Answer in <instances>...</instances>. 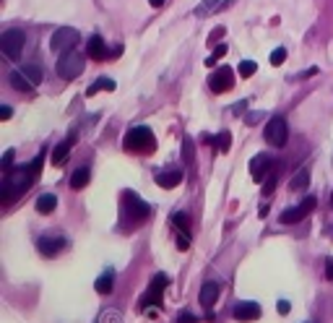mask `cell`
Returning <instances> with one entry per match:
<instances>
[{
  "mask_svg": "<svg viewBox=\"0 0 333 323\" xmlns=\"http://www.w3.org/2000/svg\"><path fill=\"white\" fill-rule=\"evenodd\" d=\"M123 144H125L128 152H133V154H154L156 152V138H154V133H151V128H146V125L130 128Z\"/></svg>",
  "mask_w": 333,
  "mask_h": 323,
  "instance_id": "1",
  "label": "cell"
},
{
  "mask_svg": "<svg viewBox=\"0 0 333 323\" xmlns=\"http://www.w3.org/2000/svg\"><path fill=\"white\" fill-rule=\"evenodd\" d=\"M148 204L146 201H141L138 196H135L133 190H125V196H123V219L125 222H133V224H141L143 219L148 216Z\"/></svg>",
  "mask_w": 333,
  "mask_h": 323,
  "instance_id": "2",
  "label": "cell"
},
{
  "mask_svg": "<svg viewBox=\"0 0 333 323\" xmlns=\"http://www.w3.org/2000/svg\"><path fill=\"white\" fill-rule=\"evenodd\" d=\"M24 44H26V34L21 32V29H5V32L0 34V50H3V55L8 60L21 57Z\"/></svg>",
  "mask_w": 333,
  "mask_h": 323,
  "instance_id": "3",
  "label": "cell"
},
{
  "mask_svg": "<svg viewBox=\"0 0 333 323\" xmlns=\"http://www.w3.org/2000/svg\"><path fill=\"white\" fill-rule=\"evenodd\" d=\"M81 73H83V55L81 52H75V50L63 52L57 60V76L71 81V78H78Z\"/></svg>",
  "mask_w": 333,
  "mask_h": 323,
  "instance_id": "4",
  "label": "cell"
},
{
  "mask_svg": "<svg viewBox=\"0 0 333 323\" xmlns=\"http://www.w3.org/2000/svg\"><path fill=\"white\" fill-rule=\"evenodd\" d=\"M286 138H289V125H286L284 117H271L266 125V141L271 146L281 149L286 146Z\"/></svg>",
  "mask_w": 333,
  "mask_h": 323,
  "instance_id": "5",
  "label": "cell"
},
{
  "mask_svg": "<svg viewBox=\"0 0 333 323\" xmlns=\"http://www.w3.org/2000/svg\"><path fill=\"white\" fill-rule=\"evenodd\" d=\"M78 39H81V34L75 32L73 26H63L50 37V47L57 50V52H68V50H73L75 44H78Z\"/></svg>",
  "mask_w": 333,
  "mask_h": 323,
  "instance_id": "6",
  "label": "cell"
},
{
  "mask_svg": "<svg viewBox=\"0 0 333 323\" xmlns=\"http://www.w3.org/2000/svg\"><path fill=\"white\" fill-rule=\"evenodd\" d=\"M317 206V198L315 196H307L302 204H297V206H292V209H286V211L278 216L281 219V224H294V222H302L307 214H313V209Z\"/></svg>",
  "mask_w": 333,
  "mask_h": 323,
  "instance_id": "7",
  "label": "cell"
},
{
  "mask_svg": "<svg viewBox=\"0 0 333 323\" xmlns=\"http://www.w3.org/2000/svg\"><path fill=\"white\" fill-rule=\"evenodd\" d=\"M166 284H169V276H166V274H156L154 279H151V289H148V295H143V297H141V307H143V310H146L148 305L162 307V292H164Z\"/></svg>",
  "mask_w": 333,
  "mask_h": 323,
  "instance_id": "8",
  "label": "cell"
},
{
  "mask_svg": "<svg viewBox=\"0 0 333 323\" xmlns=\"http://www.w3.org/2000/svg\"><path fill=\"white\" fill-rule=\"evenodd\" d=\"M208 86H211V92H216V94L229 92V89L234 86V73H232L229 68H219V71H214V76L208 78Z\"/></svg>",
  "mask_w": 333,
  "mask_h": 323,
  "instance_id": "9",
  "label": "cell"
},
{
  "mask_svg": "<svg viewBox=\"0 0 333 323\" xmlns=\"http://www.w3.org/2000/svg\"><path fill=\"white\" fill-rule=\"evenodd\" d=\"M268 172H271V156L268 154H255L253 159H250V177H253L255 183H263Z\"/></svg>",
  "mask_w": 333,
  "mask_h": 323,
  "instance_id": "10",
  "label": "cell"
},
{
  "mask_svg": "<svg viewBox=\"0 0 333 323\" xmlns=\"http://www.w3.org/2000/svg\"><path fill=\"white\" fill-rule=\"evenodd\" d=\"M234 0H201V5L195 8L193 13L198 19H206V16H211V13H219V11H224L226 5H232Z\"/></svg>",
  "mask_w": 333,
  "mask_h": 323,
  "instance_id": "11",
  "label": "cell"
},
{
  "mask_svg": "<svg viewBox=\"0 0 333 323\" xmlns=\"http://www.w3.org/2000/svg\"><path fill=\"white\" fill-rule=\"evenodd\" d=\"M65 240L63 237H39V243H37V247H39V253L42 255H57L60 250H65Z\"/></svg>",
  "mask_w": 333,
  "mask_h": 323,
  "instance_id": "12",
  "label": "cell"
},
{
  "mask_svg": "<svg viewBox=\"0 0 333 323\" xmlns=\"http://www.w3.org/2000/svg\"><path fill=\"white\" fill-rule=\"evenodd\" d=\"M234 318L247 323V321H258L260 318V305L258 303H240L234 307Z\"/></svg>",
  "mask_w": 333,
  "mask_h": 323,
  "instance_id": "13",
  "label": "cell"
},
{
  "mask_svg": "<svg viewBox=\"0 0 333 323\" xmlns=\"http://www.w3.org/2000/svg\"><path fill=\"white\" fill-rule=\"evenodd\" d=\"M73 144H75V138L71 136V138H65L63 144L55 146V152H52V164H55V167H63V164L68 162V154H71V146Z\"/></svg>",
  "mask_w": 333,
  "mask_h": 323,
  "instance_id": "14",
  "label": "cell"
},
{
  "mask_svg": "<svg viewBox=\"0 0 333 323\" xmlns=\"http://www.w3.org/2000/svg\"><path fill=\"white\" fill-rule=\"evenodd\" d=\"M180 183H183V172H180V170L159 172V175H156V185L159 188H166V190H169V188H177Z\"/></svg>",
  "mask_w": 333,
  "mask_h": 323,
  "instance_id": "15",
  "label": "cell"
},
{
  "mask_svg": "<svg viewBox=\"0 0 333 323\" xmlns=\"http://www.w3.org/2000/svg\"><path fill=\"white\" fill-rule=\"evenodd\" d=\"M219 300V284L216 282H206L201 287V295H198V303L203 305V307H208V305H214Z\"/></svg>",
  "mask_w": 333,
  "mask_h": 323,
  "instance_id": "16",
  "label": "cell"
},
{
  "mask_svg": "<svg viewBox=\"0 0 333 323\" xmlns=\"http://www.w3.org/2000/svg\"><path fill=\"white\" fill-rule=\"evenodd\" d=\"M86 55L92 57V60H104V57H107V47H104V39H102V37H92V39H89Z\"/></svg>",
  "mask_w": 333,
  "mask_h": 323,
  "instance_id": "17",
  "label": "cell"
},
{
  "mask_svg": "<svg viewBox=\"0 0 333 323\" xmlns=\"http://www.w3.org/2000/svg\"><path fill=\"white\" fill-rule=\"evenodd\" d=\"M8 81H11V86L16 89V92H32V89H34V84L21 71H13L11 76H8Z\"/></svg>",
  "mask_w": 333,
  "mask_h": 323,
  "instance_id": "18",
  "label": "cell"
},
{
  "mask_svg": "<svg viewBox=\"0 0 333 323\" xmlns=\"http://www.w3.org/2000/svg\"><path fill=\"white\" fill-rule=\"evenodd\" d=\"M55 206H57V198L52 196V193H44V196L37 198V211H39V214H52V211H55Z\"/></svg>",
  "mask_w": 333,
  "mask_h": 323,
  "instance_id": "19",
  "label": "cell"
},
{
  "mask_svg": "<svg viewBox=\"0 0 333 323\" xmlns=\"http://www.w3.org/2000/svg\"><path fill=\"white\" fill-rule=\"evenodd\" d=\"M96 92H115V81L112 78H96L92 86H89V92H86V96H94Z\"/></svg>",
  "mask_w": 333,
  "mask_h": 323,
  "instance_id": "20",
  "label": "cell"
},
{
  "mask_svg": "<svg viewBox=\"0 0 333 323\" xmlns=\"http://www.w3.org/2000/svg\"><path fill=\"white\" fill-rule=\"evenodd\" d=\"M89 177H92V172H89L86 167L75 170L73 177H71V188H73V190H81V188H86V185H89Z\"/></svg>",
  "mask_w": 333,
  "mask_h": 323,
  "instance_id": "21",
  "label": "cell"
},
{
  "mask_svg": "<svg viewBox=\"0 0 333 323\" xmlns=\"http://www.w3.org/2000/svg\"><path fill=\"white\" fill-rule=\"evenodd\" d=\"M307 183H310V172H307V170H299L297 175L292 177V183H289V190H292V193H297V190H305V188H307Z\"/></svg>",
  "mask_w": 333,
  "mask_h": 323,
  "instance_id": "22",
  "label": "cell"
},
{
  "mask_svg": "<svg viewBox=\"0 0 333 323\" xmlns=\"http://www.w3.org/2000/svg\"><path fill=\"white\" fill-rule=\"evenodd\" d=\"M21 73H24V76H26L29 81H32L34 86H37V84H42V76H44L39 65H24V68H21Z\"/></svg>",
  "mask_w": 333,
  "mask_h": 323,
  "instance_id": "23",
  "label": "cell"
},
{
  "mask_svg": "<svg viewBox=\"0 0 333 323\" xmlns=\"http://www.w3.org/2000/svg\"><path fill=\"white\" fill-rule=\"evenodd\" d=\"M96 292H99V295H110L112 292V271H107L104 276L96 279Z\"/></svg>",
  "mask_w": 333,
  "mask_h": 323,
  "instance_id": "24",
  "label": "cell"
},
{
  "mask_svg": "<svg viewBox=\"0 0 333 323\" xmlns=\"http://www.w3.org/2000/svg\"><path fill=\"white\" fill-rule=\"evenodd\" d=\"M255 71H258V65H255L253 60H242V63H240V76L242 78H250Z\"/></svg>",
  "mask_w": 333,
  "mask_h": 323,
  "instance_id": "25",
  "label": "cell"
},
{
  "mask_svg": "<svg viewBox=\"0 0 333 323\" xmlns=\"http://www.w3.org/2000/svg\"><path fill=\"white\" fill-rule=\"evenodd\" d=\"M224 55H226V44H216V47H214V55L206 57V65H208V68H211V65H216V60H222Z\"/></svg>",
  "mask_w": 333,
  "mask_h": 323,
  "instance_id": "26",
  "label": "cell"
},
{
  "mask_svg": "<svg viewBox=\"0 0 333 323\" xmlns=\"http://www.w3.org/2000/svg\"><path fill=\"white\" fill-rule=\"evenodd\" d=\"M172 222H175V227L183 229V232L190 229V216H187V214H175V216H172Z\"/></svg>",
  "mask_w": 333,
  "mask_h": 323,
  "instance_id": "27",
  "label": "cell"
},
{
  "mask_svg": "<svg viewBox=\"0 0 333 323\" xmlns=\"http://www.w3.org/2000/svg\"><path fill=\"white\" fill-rule=\"evenodd\" d=\"M216 144H219V152L226 154V152H229V146H232V136H229V133H219Z\"/></svg>",
  "mask_w": 333,
  "mask_h": 323,
  "instance_id": "28",
  "label": "cell"
},
{
  "mask_svg": "<svg viewBox=\"0 0 333 323\" xmlns=\"http://www.w3.org/2000/svg\"><path fill=\"white\" fill-rule=\"evenodd\" d=\"M286 60V50L284 47H276L274 52H271V65H281Z\"/></svg>",
  "mask_w": 333,
  "mask_h": 323,
  "instance_id": "29",
  "label": "cell"
},
{
  "mask_svg": "<svg viewBox=\"0 0 333 323\" xmlns=\"http://www.w3.org/2000/svg\"><path fill=\"white\" fill-rule=\"evenodd\" d=\"M177 247L180 250H187V247H190V235L183 232V229H180V235H177Z\"/></svg>",
  "mask_w": 333,
  "mask_h": 323,
  "instance_id": "30",
  "label": "cell"
},
{
  "mask_svg": "<svg viewBox=\"0 0 333 323\" xmlns=\"http://www.w3.org/2000/svg\"><path fill=\"white\" fill-rule=\"evenodd\" d=\"M183 156H185V162H193V141L190 138H185V144H183Z\"/></svg>",
  "mask_w": 333,
  "mask_h": 323,
  "instance_id": "31",
  "label": "cell"
},
{
  "mask_svg": "<svg viewBox=\"0 0 333 323\" xmlns=\"http://www.w3.org/2000/svg\"><path fill=\"white\" fill-rule=\"evenodd\" d=\"M11 164H13V149H8V152L3 154V172L5 175L11 172Z\"/></svg>",
  "mask_w": 333,
  "mask_h": 323,
  "instance_id": "32",
  "label": "cell"
},
{
  "mask_svg": "<svg viewBox=\"0 0 333 323\" xmlns=\"http://www.w3.org/2000/svg\"><path fill=\"white\" fill-rule=\"evenodd\" d=\"M274 188H276V175H271L266 183H263V196H271V193H274Z\"/></svg>",
  "mask_w": 333,
  "mask_h": 323,
  "instance_id": "33",
  "label": "cell"
},
{
  "mask_svg": "<svg viewBox=\"0 0 333 323\" xmlns=\"http://www.w3.org/2000/svg\"><path fill=\"white\" fill-rule=\"evenodd\" d=\"M177 323H198V318H195L193 313H180L177 315Z\"/></svg>",
  "mask_w": 333,
  "mask_h": 323,
  "instance_id": "34",
  "label": "cell"
},
{
  "mask_svg": "<svg viewBox=\"0 0 333 323\" xmlns=\"http://www.w3.org/2000/svg\"><path fill=\"white\" fill-rule=\"evenodd\" d=\"M13 115V110L8 107V104H3V107H0V117H3V120H8Z\"/></svg>",
  "mask_w": 333,
  "mask_h": 323,
  "instance_id": "35",
  "label": "cell"
},
{
  "mask_svg": "<svg viewBox=\"0 0 333 323\" xmlns=\"http://www.w3.org/2000/svg\"><path fill=\"white\" fill-rule=\"evenodd\" d=\"M219 37H224V26H219V29H214V34L208 37V42H216Z\"/></svg>",
  "mask_w": 333,
  "mask_h": 323,
  "instance_id": "36",
  "label": "cell"
},
{
  "mask_svg": "<svg viewBox=\"0 0 333 323\" xmlns=\"http://www.w3.org/2000/svg\"><path fill=\"white\" fill-rule=\"evenodd\" d=\"M278 313H281V315L289 313V303H286V300H281V303H278Z\"/></svg>",
  "mask_w": 333,
  "mask_h": 323,
  "instance_id": "37",
  "label": "cell"
},
{
  "mask_svg": "<svg viewBox=\"0 0 333 323\" xmlns=\"http://www.w3.org/2000/svg\"><path fill=\"white\" fill-rule=\"evenodd\" d=\"M325 276H328V279H333V261H328V266H325Z\"/></svg>",
  "mask_w": 333,
  "mask_h": 323,
  "instance_id": "38",
  "label": "cell"
},
{
  "mask_svg": "<svg viewBox=\"0 0 333 323\" xmlns=\"http://www.w3.org/2000/svg\"><path fill=\"white\" fill-rule=\"evenodd\" d=\"M148 5H151V8H162L164 0H148Z\"/></svg>",
  "mask_w": 333,
  "mask_h": 323,
  "instance_id": "39",
  "label": "cell"
}]
</instances>
